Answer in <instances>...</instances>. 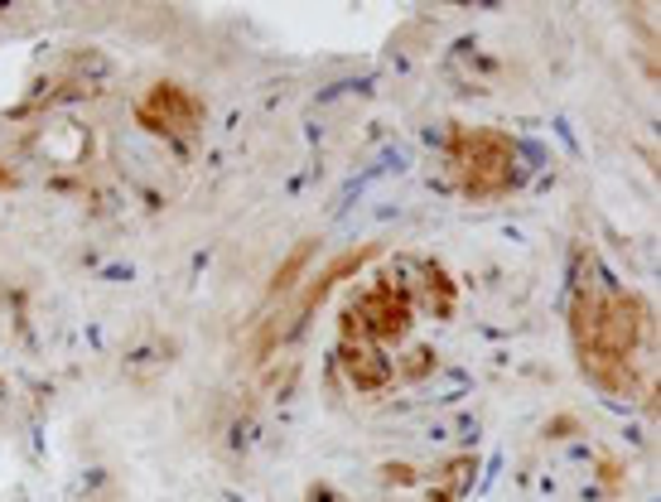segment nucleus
I'll list each match as a JSON object with an SVG mask.
<instances>
[{
    "mask_svg": "<svg viewBox=\"0 0 661 502\" xmlns=\"http://www.w3.org/2000/svg\"><path fill=\"white\" fill-rule=\"evenodd\" d=\"M372 256H377V247H372V242H367V247H352L348 256H338V261L328 266V271H324V276L314 280V286L300 295V304H295V314H290V324H285V328H295V324H304V320H310V314H314V310H320V304L328 300V290H334L343 276H352V271H358V266H367V261H372Z\"/></svg>",
    "mask_w": 661,
    "mask_h": 502,
    "instance_id": "nucleus-6",
    "label": "nucleus"
},
{
    "mask_svg": "<svg viewBox=\"0 0 661 502\" xmlns=\"http://www.w3.org/2000/svg\"><path fill=\"white\" fill-rule=\"evenodd\" d=\"M411 314H415V300L406 295V286H401V280H377L372 290H362V295L343 310L338 334H343V343H372V348H382V343L406 338Z\"/></svg>",
    "mask_w": 661,
    "mask_h": 502,
    "instance_id": "nucleus-3",
    "label": "nucleus"
},
{
    "mask_svg": "<svg viewBox=\"0 0 661 502\" xmlns=\"http://www.w3.org/2000/svg\"><path fill=\"white\" fill-rule=\"evenodd\" d=\"M445 160L455 189L469 193V199H502L522 179V150L502 131H483V126L455 131L445 145Z\"/></svg>",
    "mask_w": 661,
    "mask_h": 502,
    "instance_id": "nucleus-2",
    "label": "nucleus"
},
{
    "mask_svg": "<svg viewBox=\"0 0 661 502\" xmlns=\"http://www.w3.org/2000/svg\"><path fill=\"white\" fill-rule=\"evenodd\" d=\"M141 126H150L155 136H193L203 121V102L179 82H155L136 107Z\"/></svg>",
    "mask_w": 661,
    "mask_h": 502,
    "instance_id": "nucleus-4",
    "label": "nucleus"
},
{
    "mask_svg": "<svg viewBox=\"0 0 661 502\" xmlns=\"http://www.w3.org/2000/svg\"><path fill=\"white\" fill-rule=\"evenodd\" d=\"M469 464H473V459H463V469H449V473H445V483H449V488H459V479H469ZM435 502H455V493H435Z\"/></svg>",
    "mask_w": 661,
    "mask_h": 502,
    "instance_id": "nucleus-8",
    "label": "nucleus"
},
{
    "mask_svg": "<svg viewBox=\"0 0 661 502\" xmlns=\"http://www.w3.org/2000/svg\"><path fill=\"white\" fill-rule=\"evenodd\" d=\"M314 252H320V242H295V247H290V256L285 261L276 266V276H271V286H266V304H276L280 295H285L290 286H295V280L304 276V266L314 261Z\"/></svg>",
    "mask_w": 661,
    "mask_h": 502,
    "instance_id": "nucleus-7",
    "label": "nucleus"
},
{
    "mask_svg": "<svg viewBox=\"0 0 661 502\" xmlns=\"http://www.w3.org/2000/svg\"><path fill=\"white\" fill-rule=\"evenodd\" d=\"M0 189H15V175H10L5 165H0Z\"/></svg>",
    "mask_w": 661,
    "mask_h": 502,
    "instance_id": "nucleus-9",
    "label": "nucleus"
},
{
    "mask_svg": "<svg viewBox=\"0 0 661 502\" xmlns=\"http://www.w3.org/2000/svg\"><path fill=\"white\" fill-rule=\"evenodd\" d=\"M647 328V304L628 290H608L590 276L574 290L570 338L584 377L604 391L632 397L638 391V343Z\"/></svg>",
    "mask_w": 661,
    "mask_h": 502,
    "instance_id": "nucleus-1",
    "label": "nucleus"
},
{
    "mask_svg": "<svg viewBox=\"0 0 661 502\" xmlns=\"http://www.w3.org/2000/svg\"><path fill=\"white\" fill-rule=\"evenodd\" d=\"M343 367H348L358 391H386L396 382V367L386 362V348H372V343H343Z\"/></svg>",
    "mask_w": 661,
    "mask_h": 502,
    "instance_id": "nucleus-5",
    "label": "nucleus"
}]
</instances>
